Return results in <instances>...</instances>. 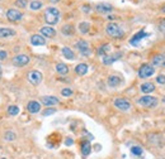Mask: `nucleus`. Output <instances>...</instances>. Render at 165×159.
<instances>
[{"label":"nucleus","instance_id":"27","mask_svg":"<svg viewBox=\"0 0 165 159\" xmlns=\"http://www.w3.org/2000/svg\"><path fill=\"white\" fill-rule=\"evenodd\" d=\"M79 30H80V33L87 34L88 32L90 30V24L87 23V22H81V23L79 24Z\"/></svg>","mask_w":165,"mask_h":159},{"label":"nucleus","instance_id":"8","mask_svg":"<svg viewBox=\"0 0 165 159\" xmlns=\"http://www.w3.org/2000/svg\"><path fill=\"white\" fill-rule=\"evenodd\" d=\"M6 18L10 20V22H19L23 18V13L19 12L18 9H9L6 13Z\"/></svg>","mask_w":165,"mask_h":159},{"label":"nucleus","instance_id":"40","mask_svg":"<svg viewBox=\"0 0 165 159\" xmlns=\"http://www.w3.org/2000/svg\"><path fill=\"white\" fill-rule=\"evenodd\" d=\"M108 19H109V20H113V19H116V17H113V15H108Z\"/></svg>","mask_w":165,"mask_h":159},{"label":"nucleus","instance_id":"10","mask_svg":"<svg viewBox=\"0 0 165 159\" xmlns=\"http://www.w3.org/2000/svg\"><path fill=\"white\" fill-rule=\"evenodd\" d=\"M152 66L165 68V56L164 55H155L152 57Z\"/></svg>","mask_w":165,"mask_h":159},{"label":"nucleus","instance_id":"5","mask_svg":"<svg viewBox=\"0 0 165 159\" xmlns=\"http://www.w3.org/2000/svg\"><path fill=\"white\" fill-rule=\"evenodd\" d=\"M28 81L32 83V85H34V86H37V85H39L41 82H42V80H43V75L39 71H30L29 73H28Z\"/></svg>","mask_w":165,"mask_h":159},{"label":"nucleus","instance_id":"9","mask_svg":"<svg viewBox=\"0 0 165 159\" xmlns=\"http://www.w3.org/2000/svg\"><path fill=\"white\" fill-rule=\"evenodd\" d=\"M76 48L79 49V52L82 56H89L90 55V48H89V43L87 40H79L76 43Z\"/></svg>","mask_w":165,"mask_h":159},{"label":"nucleus","instance_id":"3","mask_svg":"<svg viewBox=\"0 0 165 159\" xmlns=\"http://www.w3.org/2000/svg\"><path fill=\"white\" fill-rule=\"evenodd\" d=\"M137 104L143 106V108H155L158 105V99L154 96H149V95H145L137 100Z\"/></svg>","mask_w":165,"mask_h":159},{"label":"nucleus","instance_id":"6","mask_svg":"<svg viewBox=\"0 0 165 159\" xmlns=\"http://www.w3.org/2000/svg\"><path fill=\"white\" fill-rule=\"evenodd\" d=\"M115 106L121 111H128L131 109V102L123 97H117L115 100Z\"/></svg>","mask_w":165,"mask_h":159},{"label":"nucleus","instance_id":"28","mask_svg":"<svg viewBox=\"0 0 165 159\" xmlns=\"http://www.w3.org/2000/svg\"><path fill=\"white\" fill-rule=\"evenodd\" d=\"M8 114L10 116H17L19 114V108L17 105H10L9 108H8Z\"/></svg>","mask_w":165,"mask_h":159},{"label":"nucleus","instance_id":"14","mask_svg":"<svg viewBox=\"0 0 165 159\" xmlns=\"http://www.w3.org/2000/svg\"><path fill=\"white\" fill-rule=\"evenodd\" d=\"M41 36H43L46 38H54L56 36V30L51 27H43L41 28Z\"/></svg>","mask_w":165,"mask_h":159},{"label":"nucleus","instance_id":"30","mask_svg":"<svg viewBox=\"0 0 165 159\" xmlns=\"http://www.w3.org/2000/svg\"><path fill=\"white\" fill-rule=\"evenodd\" d=\"M4 138H5V140L12 142V140H14L15 138H17V135H15L13 131H6V133H5V135H4Z\"/></svg>","mask_w":165,"mask_h":159},{"label":"nucleus","instance_id":"36","mask_svg":"<svg viewBox=\"0 0 165 159\" xmlns=\"http://www.w3.org/2000/svg\"><path fill=\"white\" fill-rule=\"evenodd\" d=\"M8 58V53L5 51H0V61H4Z\"/></svg>","mask_w":165,"mask_h":159},{"label":"nucleus","instance_id":"34","mask_svg":"<svg viewBox=\"0 0 165 159\" xmlns=\"http://www.w3.org/2000/svg\"><path fill=\"white\" fill-rule=\"evenodd\" d=\"M56 112V109H47V110H45L43 112H42V115L43 116H48V115H52V114H55Z\"/></svg>","mask_w":165,"mask_h":159},{"label":"nucleus","instance_id":"7","mask_svg":"<svg viewBox=\"0 0 165 159\" xmlns=\"http://www.w3.org/2000/svg\"><path fill=\"white\" fill-rule=\"evenodd\" d=\"M29 61H30V58L27 55H18L13 58V65L17 67H24L29 63Z\"/></svg>","mask_w":165,"mask_h":159},{"label":"nucleus","instance_id":"20","mask_svg":"<svg viewBox=\"0 0 165 159\" xmlns=\"http://www.w3.org/2000/svg\"><path fill=\"white\" fill-rule=\"evenodd\" d=\"M87 72H88V65L87 63H79V65L75 67V73L79 76L87 75Z\"/></svg>","mask_w":165,"mask_h":159},{"label":"nucleus","instance_id":"31","mask_svg":"<svg viewBox=\"0 0 165 159\" xmlns=\"http://www.w3.org/2000/svg\"><path fill=\"white\" fill-rule=\"evenodd\" d=\"M131 153L133 155H141L142 154V148L141 146H132L131 148Z\"/></svg>","mask_w":165,"mask_h":159},{"label":"nucleus","instance_id":"29","mask_svg":"<svg viewBox=\"0 0 165 159\" xmlns=\"http://www.w3.org/2000/svg\"><path fill=\"white\" fill-rule=\"evenodd\" d=\"M29 6H30V9H32V10H38V9L42 8V3L38 2V0H33Z\"/></svg>","mask_w":165,"mask_h":159},{"label":"nucleus","instance_id":"32","mask_svg":"<svg viewBox=\"0 0 165 159\" xmlns=\"http://www.w3.org/2000/svg\"><path fill=\"white\" fill-rule=\"evenodd\" d=\"M61 95H62V96H71V95H73V90L71 89H64L62 91H61Z\"/></svg>","mask_w":165,"mask_h":159},{"label":"nucleus","instance_id":"45","mask_svg":"<svg viewBox=\"0 0 165 159\" xmlns=\"http://www.w3.org/2000/svg\"><path fill=\"white\" fill-rule=\"evenodd\" d=\"M2 159H6V158H2Z\"/></svg>","mask_w":165,"mask_h":159},{"label":"nucleus","instance_id":"4","mask_svg":"<svg viewBox=\"0 0 165 159\" xmlns=\"http://www.w3.org/2000/svg\"><path fill=\"white\" fill-rule=\"evenodd\" d=\"M155 73V68H154L151 65H142L140 68H139V77L140 78H149L150 76H152Z\"/></svg>","mask_w":165,"mask_h":159},{"label":"nucleus","instance_id":"41","mask_svg":"<svg viewBox=\"0 0 165 159\" xmlns=\"http://www.w3.org/2000/svg\"><path fill=\"white\" fill-rule=\"evenodd\" d=\"M50 2H51V3H58L60 0H50Z\"/></svg>","mask_w":165,"mask_h":159},{"label":"nucleus","instance_id":"18","mask_svg":"<svg viewBox=\"0 0 165 159\" xmlns=\"http://www.w3.org/2000/svg\"><path fill=\"white\" fill-rule=\"evenodd\" d=\"M112 10H113V6L107 3H100L97 5V12L99 13H111Z\"/></svg>","mask_w":165,"mask_h":159},{"label":"nucleus","instance_id":"39","mask_svg":"<svg viewBox=\"0 0 165 159\" xmlns=\"http://www.w3.org/2000/svg\"><path fill=\"white\" fill-rule=\"evenodd\" d=\"M82 10H84L85 13H89L91 9H90V6H88V5H84V6H82Z\"/></svg>","mask_w":165,"mask_h":159},{"label":"nucleus","instance_id":"19","mask_svg":"<svg viewBox=\"0 0 165 159\" xmlns=\"http://www.w3.org/2000/svg\"><path fill=\"white\" fill-rule=\"evenodd\" d=\"M15 36V30L10 28H0V38H10Z\"/></svg>","mask_w":165,"mask_h":159},{"label":"nucleus","instance_id":"44","mask_svg":"<svg viewBox=\"0 0 165 159\" xmlns=\"http://www.w3.org/2000/svg\"><path fill=\"white\" fill-rule=\"evenodd\" d=\"M163 102H165V96H164V99H163Z\"/></svg>","mask_w":165,"mask_h":159},{"label":"nucleus","instance_id":"33","mask_svg":"<svg viewBox=\"0 0 165 159\" xmlns=\"http://www.w3.org/2000/svg\"><path fill=\"white\" fill-rule=\"evenodd\" d=\"M15 5L19 6V8H26L27 6V0H17Z\"/></svg>","mask_w":165,"mask_h":159},{"label":"nucleus","instance_id":"25","mask_svg":"<svg viewBox=\"0 0 165 159\" xmlns=\"http://www.w3.org/2000/svg\"><path fill=\"white\" fill-rule=\"evenodd\" d=\"M61 32H62V34H65V36H73L75 29L71 24H65L62 27V29H61Z\"/></svg>","mask_w":165,"mask_h":159},{"label":"nucleus","instance_id":"15","mask_svg":"<svg viewBox=\"0 0 165 159\" xmlns=\"http://www.w3.org/2000/svg\"><path fill=\"white\" fill-rule=\"evenodd\" d=\"M145 37H147V34L145 33V30H140L139 33H136L135 36H133V37L131 38L130 43H131L132 46H137V44H139V42H140L142 38H145Z\"/></svg>","mask_w":165,"mask_h":159},{"label":"nucleus","instance_id":"38","mask_svg":"<svg viewBox=\"0 0 165 159\" xmlns=\"http://www.w3.org/2000/svg\"><path fill=\"white\" fill-rule=\"evenodd\" d=\"M160 30H163V32H165V20H163V22L160 23Z\"/></svg>","mask_w":165,"mask_h":159},{"label":"nucleus","instance_id":"43","mask_svg":"<svg viewBox=\"0 0 165 159\" xmlns=\"http://www.w3.org/2000/svg\"><path fill=\"white\" fill-rule=\"evenodd\" d=\"M0 78H2V67H0Z\"/></svg>","mask_w":165,"mask_h":159},{"label":"nucleus","instance_id":"1","mask_svg":"<svg viewBox=\"0 0 165 159\" xmlns=\"http://www.w3.org/2000/svg\"><path fill=\"white\" fill-rule=\"evenodd\" d=\"M58 19H60V12L57 8H47L46 12H45V20L46 23L50 24V25H54V24H57L58 23Z\"/></svg>","mask_w":165,"mask_h":159},{"label":"nucleus","instance_id":"2","mask_svg":"<svg viewBox=\"0 0 165 159\" xmlns=\"http://www.w3.org/2000/svg\"><path fill=\"white\" fill-rule=\"evenodd\" d=\"M106 32H107V34L112 38H115V39H121L123 38V36H125V32L122 30V28L116 24V23H109L107 24L106 27Z\"/></svg>","mask_w":165,"mask_h":159},{"label":"nucleus","instance_id":"21","mask_svg":"<svg viewBox=\"0 0 165 159\" xmlns=\"http://www.w3.org/2000/svg\"><path fill=\"white\" fill-rule=\"evenodd\" d=\"M121 83H122V80L118 76H109L108 77V86L109 87H117Z\"/></svg>","mask_w":165,"mask_h":159},{"label":"nucleus","instance_id":"16","mask_svg":"<svg viewBox=\"0 0 165 159\" xmlns=\"http://www.w3.org/2000/svg\"><path fill=\"white\" fill-rule=\"evenodd\" d=\"M122 56V53L121 52H118V53H115V55H112V56H103V63L104 65H112L115 61H117L119 57Z\"/></svg>","mask_w":165,"mask_h":159},{"label":"nucleus","instance_id":"11","mask_svg":"<svg viewBox=\"0 0 165 159\" xmlns=\"http://www.w3.org/2000/svg\"><path fill=\"white\" fill-rule=\"evenodd\" d=\"M30 44L32 46H45L46 44V39L41 34H34L30 37Z\"/></svg>","mask_w":165,"mask_h":159},{"label":"nucleus","instance_id":"12","mask_svg":"<svg viewBox=\"0 0 165 159\" xmlns=\"http://www.w3.org/2000/svg\"><path fill=\"white\" fill-rule=\"evenodd\" d=\"M41 102L46 106H54V105H57L60 102V100L55 96H43V97H41Z\"/></svg>","mask_w":165,"mask_h":159},{"label":"nucleus","instance_id":"26","mask_svg":"<svg viewBox=\"0 0 165 159\" xmlns=\"http://www.w3.org/2000/svg\"><path fill=\"white\" fill-rule=\"evenodd\" d=\"M111 51V46L109 44H103V46H100L99 48H98V51H97V53L99 56H107V53Z\"/></svg>","mask_w":165,"mask_h":159},{"label":"nucleus","instance_id":"24","mask_svg":"<svg viewBox=\"0 0 165 159\" xmlns=\"http://www.w3.org/2000/svg\"><path fill=\"white\" fill-rule=\"evenodd\" d=\"M56 71L60 73V75H67L69 73V67L65 65V63H57L56 65Z\"/></svg>","mask_w":165,"mask_h":159},{"label":"nucleus","instance_id":"13","mask_svg":"<svg viewBox=\"0 0 165 159\" xmlns=\"http://www.w3.org/2000/svg\"><path fill=\"white\" fill-rule=\"evenodd\" d=\"M27 110L30 114H37L41 110V104L37 102V101H29L28 105H27Z\"/></svg>","mask_w":165,"mask_h":159},{"label":"nucleus","instance_id":"22","mask_svg":"<svg viewBox=\"0 0 165 159\" xmlns=\"http://www.w3.org/2000/svg\"><path fill=\"white\" fill-rule=\"evenodd\" d=\"M91 152V145H90V142H82L81 143V154L84 157H88Z\"/></svg>","mask_w":165,"mask_h":159},{"label":"nucleus","instance_id":"35","mask_svg":"<svg viewBox=\"0 0 165 159\" xmlns=\"http://www.w3.org/2000/svg\"><path fill=\"white\" fill-rule=\"evenodd\" d=\"M156 82L160 85H165V75H160L156 77Z\"/></svg>","mask_w":165,"mask_h":159},{"label":"nucleus","instance_id":"23","mask_svg":"<svg viewBox=\"0 0 165 159\" xmlns=\"http://www.w3.org/2000/svg\"><path fill=\"white\" fill-rule=\"evenodd\" d=\"M62 55H64V57L67 58V59H71V61L75 59V53L71 51L69 47H64V48H62Z\"/></svg>","mask_w":165,"mask_h":159},{"label":"nucleus","instance_id":"37","mask_svg":"<svg viewBox=\"0 0 165 159\" xmlns=\"http://www.w3.org/2000/svg\"><path fill=\"white\" fill-rule=\"evenodd\" d=\"M65 144H66L67 146H70V145H73V144H74V140L71 139V138H66V140H65Z\"/></svg>","mask_w":165,"mask_h":159},{"label":"nucleus","instance_id":"17","mask_svg":"<svg viewBox=\"0 0 165 159\" xmlns=\"http://www.w3.org/2000/svg\"><path fill=\"white\" fill-rule=\"evenodd\" d=\"M140 90H141V92L146 93V95H147V93H151V92L155 91V85L151 83V82H145V83L141 85Z\"/></svg>","mask_w":165,"mask_h":159},{"label":"nucleus","instance_id":"42","mask_svg":"<svg viewBox=\"0 0 165 159\" xmlns=\"http://www.w3.org/2000/svg\"><path fill=\"white\" fill-rule=\"evenodd\" d=\"M161 12H163V13H164V14H165V5H164V6H163V8H161Z\"/></svg>","mask_w":165,"mask_h":159}]
</instances>
